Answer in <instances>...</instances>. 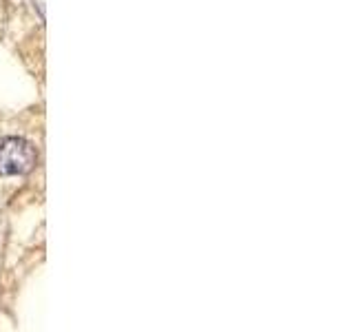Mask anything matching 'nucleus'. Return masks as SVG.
I'll return each mask as SVG.
<instances>
[{
	"label": "nucleus",
	"mask_w": 354,
	"mask_h": 332,
	"mask_svg": "<svg viewBox=\"0 0 354 332\" xmlns=\"http://www.w3.org/2000/svg\"><path fill=\"white\" fill-rule=\"evenodd\" d=\"M38 153L33 144L22 138L0 140V175H25L33 171Z\"/></svg>",
	"instance_id": "obj_1"
}]
</instances>
